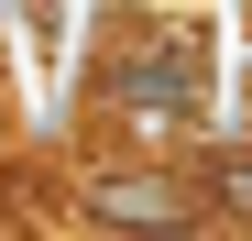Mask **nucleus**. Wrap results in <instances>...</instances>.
Segmentation results:
<instances>
[{
  "label": "nucleus",
  "instance_id": "obj_1",
  "mask_svg": "<svg viewBox=\"0 0 252 241\" xmlns=\"http://www.w3.org/2000/svg\"><path fill=\"white\" fill-rule=\"evenodd\" d=\"M99 110L132 153H187L197 132H220V44H208L197 11H154L121 22L99 44Z\"/></svg>",
  "mask_w": 252,
  "mask_h": 241
},
{
  "label": "nucleus",
  "instance_id": "obj_2",
  "mask_svg": "<svg viewBox=\"0 0 252 241\" xmlns=\"http://www.w3.org/2000/svg\"><path fill=\"white\" fill-rule=\"evenodd\" d=\"M66 219L77 230H208V197L187 186L176 153H110V165H77Z\"/></svg>",
  "mask_w": 252,
  "mask_h": 241
},
{
  "label": "nucleus",
  "instance_id": "obj_3",
  "mask_svg": "<svg viewBox=\"0 0 252 241\" xmlns=\"http://www.w3.org/2000/svg\"><path fill=\"white\" fill-rule=\"evenodd\" d=\"M176 165H187V186L208 197V230H252V120H220V132H197Z\"/></svg>",
  "mask_w": 252,
  "mask_h": 241
}]
</instances>
